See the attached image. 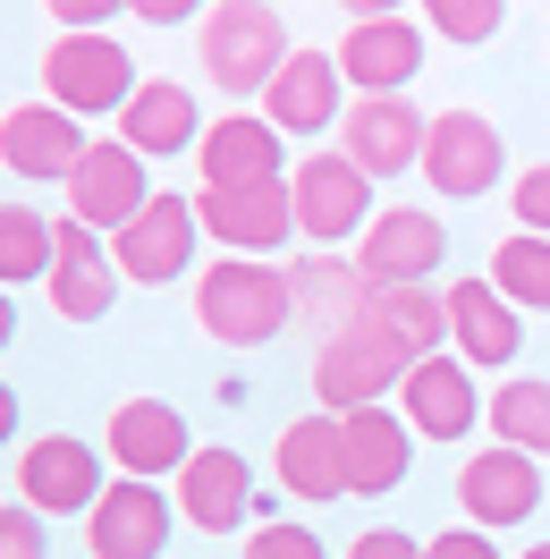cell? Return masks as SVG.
<instances>
[{
	"label": "cell",
	"mask_w": 550,
	"mask_h": 559,
	"mask_svg": "<svg viewBox=\"0 0 550 559\" xmlns=\"http://www.w3.org/2000/svg\"><path fill=\"white\" fill-rule=\"evenodd\" d=\"M195 322L220 348H272L297 322V280L272 254H220V263L195 272Z\"/></svg>",
	"instance_id": "cell-1"
},
{
	"label": "cell",
	"mask_w": 550,
	"mask_h": 559,
	"mask_svg": "<svg viewBox=\"0 0 550 559\" xmlns=\"http://www.w3.org/2000/svg\"><path fill=\"white\" fill-rule=\"evenodd\" d=\"M195 60H204V76L229 103H246V94L263 103V85L288 60V26H279L272 0H212L195 17Z\"/></svg>",
	"instance_id": "cell-2"
},
{
	"label": "cell",
	"mask_w": 550,
	"mask_h": 559,
	"mask_svg": "<svg viewBox=\"0 0 550 559\" xmlns=\"http://www.w3.org/2000/svg\"><path fill=\"white\" fill-rule=\"evenodd\" d=\"M136 85V51L119 35H51L43 51V103L76 110V119H119Z\"/></svg>",
	"instance_id": "cell-3"
},
{
	"label": "cell",
	"mask_w": 550,
	"mask_h": 559,
	"mask_svg": "<svg viewBox=\"0 0 550 559\" xmlns=\"http://www.w3.org/2000/svg\"><path fill=\"white\" fill-rule=\"evenodd\" d=\"M415 356L381 331L373 314L347 322V331H331L322 348H313V399L331 407V416H347V407H373V399H398V382H407Z\"/></svg>",
	"instance_id": "cell-4"
},
{
	"label": "cell",
	"mask_w": 550,
	"mask_h": 559,
	"mask_svg": "<svg viewBox=\"0 0 550 559\" xmlns=\"http://www.w3.org/2000/svg\"><path fill=\"white\" fill-rule=\"evenodd\" d=\"M415 170L432 178V195H449V204H475V195H491L500 187V170H509V144H500V128L482 119V110H432V128H423V162Z\"/></svg>",
	"instance_id": "cell-5"
},
{
	"label": "cell",
	"mask_w": 550,
	"mask_h": 559,
	"mask_svg": "<svg viewBox=\"0 0 550 559\" xmlns=\"http://www.w3.org/2000/svg\"><path fill=\"white\" fill-rule=\"evenodd\" d=\"M288 195H297V238H313V246H356L364 221H373V178L356 170L339 144L306 153L288 170Z\"/></svg>",
	"instance_id": "cell-6"
},
{
	"label": "cell",
	"mask_w": 550,
	"mask_h": 559,
	"mask_svg": "<svg viewBox=\"0 0 550 559\" xmlns=\"http://www.w3.org/2000/svg\"><path fill=\"white\" fill-rule=\"evenodd\" d=\"M195 238H204L195 195H153V204L110 238V263H119L128 288H170V280L195 272Z\"/></svg>",
	"instance_id": "cell-7"
},
{
	"label": "cell",
	"mask_w": 550,
	"mask_h": 559,
	"mask_svg": "<svg viewBox=\"0 0 550 559\" xmlns=\"http://www.w3.org/2000/svg\"><path fill=\"white\" fill-rule=\"evenodd\" d=\"M195 221L220 254H279L297 238V195L288 178H263V187H204L195 195Z\"/></svg>",
	"instance_id": "cell-8"
},
{
	"label": "cell",
	"mask_w": 550,
	"mask_h": 559,
	"mask_svg": "<svg viewBox=\"0 0 550 559\" xmlns=\"http://www.w3.org/2000/svg\"><path fill=\"white\" fill-rule=\"evenodd\" d=\"M170 525H178L170 491L119 475V484L85 509V559H162L170 551Z\"/></svg>",
	"instance_id": "cell-9"
},
{
	"label": "cell",
	"mask_w": 550,
	"mask_h": 559,
	"mask_svg": "<svg viewBox=\"0 0 550 559\" xmlns=\"http://www.w3.org/2000/svg\"><path fill=\"white\" fill-rule=\"evenodd\" d=\"M103 450L94 441H76V432H43L17 450V500L43 509V518H85L94 500H103Z\"/></svg>",
	"instance_id": "cell-10"
},
{
	"label": "cell",
	"mask_w": 550,
	"mask_h": 559,
	"mask_svg": "<svg viewBox=\"0 0 550 559\" xmlns=\"http://www.w3.org/2000/svg\"><path fill=\"white\" fill-rule=\"evenodd\" d=\"M85 119L60 103H17L0 110V170L26 178V187H69V170L85 162Z\"/></svg>",
	"instance_id": "cell-11"
},
{
	"label": "cell",
	"mask_w": 550,
	"mask_h": 559,
	"mask_svg": "<svg viewBox=\"0 0 550 559\" xmlns=\"http://www.w3.org/2000/svg\"><path fill=\"white\" fill-rule=\"evenodd\" d=\"M144 204H153L144 153H128L119 136H94V144H85V162L69 170V221H85V229L119 238V229H128Z\"/></svg>",
	"instance_id": "cell-12"
},
{
	"label": "cell",
	"mask_w": 550,
	"mask_h": 559,
	"mask_svg": "<svg viewBox=\"0 0 550 559\" xmlns=\"http://www.w3.org/2000/svg\"><path fill=\"white\" fill-rule=\"evenodd\" d=\"M263 119H272L279 136H331L347 119V76H339V51H313L297 43L279 76L263 85Z\"/></svg>",
	"instance_id": "cell-13"
},
{
	"label": "cell",
	"mask_w": 550,
	"mask_h": 559,
	"mask_svg": "<svg viewBox=\"0 0 550 559\" xmlns=\"http://www.w3.org/2000/svg\"><path fill=\"white\" fill-rule=\"evenodd\" d=\"M398 416L415 424V441H466L482 424V390H475V365L466 356H415L407 365V382H398Z\"/></svg>",
	"instance_id": "cell-14"
},
{
	"label": "cell",
	"mask_w": 550,
	"mask_h": 559,
	"mask_svg": "<svg viewBox=\"0 0 550 559\" xmlns=\"http://www.w3.org/2000/svg\"><path fill=\"white\" fill-rule=\"evenodd\" d=\"M103 457L119 475H136V484H162V475H178L195 457V432H187V416L170 399H119L103 424Z\"/></svg>",
	"instance_id": "cell-15"
},
{
	"label": "cell",
	"mask_w": 550,
	"mask_h": 559,
	"mask_svg": "<svg viewBox=\"0 0 550 559\" xmlns=\"http://www.w3.org/2000/svg\"><path fill=\"white\" fill-rule=\"evenodd\" d=\"M449 263V229L432 221L423 204H390L364 221V238H356V272L373 280V288H407V280H432Z\"/></svg>",
	"instance_id": "cell-16"
},
{
	"label": "cell",
	"mask_w": 550,
	"mask_h": 559,
	"mask_svg": "<svg viewBox=\"0 0 550 559\" xmlns=\"http://www.w3.org/2000/svg\"><path fill=\"white\" fill-rule=\"evenodd\" d=\"M457 509H466V525H482V534L525 525L534 509H542V457L509 450V441L475 450L466 466H457Z\"/></svg>",
	"instance_id": "cell-17"
},
{
	"label": "cell",
	"mask_w": 550,
	"mask_h": 559,
	"mask_svg": "<svg viewBox=\"0 0 550 559\" xmlns=\"http://www.w3.org/2000/svg\"><path fill=\"white\" fill-rule=\"evenodd\" d=\"M423 128H432V119H423L407 94H356L347 119H339V153L364 178H398V170L423 162Z\"/></svg>",
	"instance_id": "cell-18"
},
{
	"label": "cell",
	"mask_w": 550,
	"mask_h": 559,
	"mask_svg": "<svg viewBox=\"0 0 550 559\" xmlns=\"http://www.w3.org/2000/svg\"><path fill=\"white\" fill-rule=\"evenodd\" d=\"M43 288H51V306H60V322H103L110 306H119V263H110L103 229H85V221H60L51 229V272H43Z\"/></svg>",
	"instance_id": "cell-19"
},
{
	"label": "cell",
	"mask_w": 550,
	"mask_h": 559,
	"mask_svg": "<svg viewBox=\"0 0 550 559\" xmlns=\"http://www.w3.org/2000/svg\"><path fill=\"white\" fill-rule=\"evenodd\" d=\"M170 500H178V518L195 525V534H229V525H246V509L263 500L254 491V466H246L238 450H220V441H195V457L170 475Z\"/></svg>",
	"instance_id": "cell-20"
},
{
	"label": "cell",
	"mask_w": 550,
	"mask_h": 559,
	"mask_svg": "<svg viewBox=\"0 0 550 559\" xmlns=\"http://www.w3.org/2000/svg\"><path fill=\"white\" fill-rule=\"evenodd\" d=\"M339 432H347V500H381V491L407 484V466H415V424L398 416L390 399L347 407Z\"/></svg>",
	"instance_id": "cell-21"
},
{
	"label": "cell",
	"mask_w": 550,
	"mask_h": 559,
	"mask_svg": "<svg viewBox=\"0 0 550 559\" xmlns=\"http://www.w3.org/2000/svg\"><path fill=\"white\" fill-rule=\"evenodd\" d=\"M204 103H195V85H178V76H144L128 110H119V144L144 153V162H170V153H195L204 144Z\"/></svg>",
	"instance_id": "cell-22"
},
{
	"label": "cell",
	"mask_w": 550,
	"mask_h": 559,
	"mask_svg": "<svg viewBox=\"0 0 550 559\" xmlns=\"http://www.w3.org/2000/svg\"><path fill=\"white\" fill-rule=\"evenodd\" d=\"M415 69H423V26L415 17H347L339 76L356 94H407Z\"/></svg>",
	"instance_id": "cell-23"
},
{
	"label": "cell",
	"mask_w": 550,
	"mask_h": 559,
	"mask_svg": "<svg viewBox=\"0 0 550 559\" xmlns=\"http://www.w3.org/2000/svg\"><path fill=\"white\" fill-rule=\"evenodd\" d=\"M279 144L288 136H279L263 110H220L204 128V144H195V170H204V187H263V178H288Z\"/></svg>",
	"instance_id": "cell-24"
},
{
	"label": "cell",
	"mask_w": 550,
	"mask_h": 559,
	"mask_svg": "<svg viewBox=\"0 0 550 559\" xmlns=\"http://www.w3.org/2000/svg\"><path fill=\"white\" fill-rule=\"evenodd\" d=\"M272 475L279 491H297V500H347V432L331 407H313V416L279 424V450H272Z\"/></svg>",
	"instance_id": "cell-25"
},
{
	"label": "cell",
	"mask_w": 550,
	"mask_h": 559,
	"mask_svg": "<svg viewBox=\"0 0 550 559\" xmlns=\"http://www.w3.org/2000/svg\"><path fill=\"white\" fill-rule=\"evenodd\" d=\"M441 306H449V356H466V365H509V356H525V322H516V306L491 288V280H449L441 288Z\"/></svg>",
	"instance_id": "cell-26"
},
{
	"label": "cell",
	"mask_w": 550,
	"mask_h": 559,
	"mask_svg": "<svg viewBox=\"0 0 550 559\" xmlns=\"http://www.w3.org/2000/svg\"><path fill=\"white\" fill-rule=\"evenodd\" d=\"M288 280H297V314L322 322V340L373 314V280L356 272V254H339V246H313V254H306Z\"/></svg>",
	"instance_id": "cell-27"
},
{
	"label": "cell",
	"mask_w": 550,
	"mask_h": 559,
	"mask_svg": "<svg viewBox=\"0 0 550 559\" xmlns=\"http://www.w3.org/2000/svg\"><path fill=\"white\" fill-rule=\"evenodd\" d=\"M482 424H491V441H509L525 457H550V382L542 373H509L482 399Z\"/></svg>",
	"instance_id": "cell-28"
},
{
	"label": "cell",
	"mask_w": 550,
	"mask_h": 559,
	"mask_svg": "<svg viewBox=\"0 0 550 559\" xmlns=\"http://www.w3.org/2000/svg\"><path fill=\"white\" fill-rule=\"evenodd\" d=\"M373 322L398 340L407 356H441L449 348V306L432 280H407V288H373Z\"/></svg>",
	"instance_id": "cell-29"
},
{
	"label": "cell",
	"mask_w": 550,
	"mask_h": 559,
	"mask_svg": "<svg viewBox=\"0 0 550 559\" xmlns=\"http://www.w3.org/2000/svg\"><path fill=\"white\" fill-rule=\"evenodd\" d=\"M491 288L509 297L516 314H550V238L542 229H509V238L491 246Z\"/></svg>",
	"instance_id": "cell-30"
},
{
	"label": "cell",
	"mask_w": 550,
	"mask_h": 559,
	"mask_svg": "<svg viewBox=\"0 0 550 559\" xmlns=\"http://www.w3.org/2000/svg\"><path fill=\"white\" fill-rule=\"evenodd\" d=\"M51 212L35 204H0V288H26V280L51 272Z\"/></svg>",
	"instance_id": "cell-31"
},
{
	"label": "cell",
	"mask_w": 550,
	"mask_h": 559,
	"mask_svg": "<svg viewBox=\"0 0 550 559\" xmlns=\"http://www.w3.org/2000/svg\"><path fill=\"white\" fill-rule=\"evenodd\" d=\"M415 9L432 17V35H441V43H491V35H500V17H509L500 0H415Z\"/></svg>",
	"instance_id": "cell-32"
},
{
	"label": "cell",
	"mask_w": 550,
	"mask_h": 559,
	"mask_svg": "<svg viewBox=\"0 0 550 559\" xmlns=\"http://www.w3.org/2000/svg\"><path fill=\"white\" fill-rule=\"evenodd\" d=\"M43 509H26V500H0V559H51V534H43Z\"/></svg>",
	"instance_id": "cell-33"
},
{
	"label": "cell",
	"mask_w": 550,
	"mask_h": 559,
	"mask_svg": "<svg viewBox=\"0 0 550 559\" xmlns=\"http://www.w3.org/2000/svg\"><path fill=\"white\" fill-rule=\"evenodd\" d=\"M246 559H331L322 551V534H313V525H254V534H246Z\"/></svg>",
	"instance_id": "cell-34"
},
{
	"label": "cell",
	"mask_w": 550,
	"mask_h": 559,
	"mask_svg": "<svg viewBox=\"0 0 550 559\" xmlns=\"http://www.w3.org/2000/svg\"><path fill=\"white\" fill-rule=\"evenodd\" d=\"M509 212H516V229H542V238H550V162L516 170V187H509Z\"/></svg>",
	"instance_id": "cell-35"
},
{
	"label": "cell",
	"mask_w": 550,
	"mask_h": 559,
	"mask_svg": "<svg viewBox=\"0 0 550 559\" xmlns=\"http://www.w3.org/2000/svg\"><path fill=\"white\" fill-rule=\"evenodd\" d=\"M60 17V35H103V17H128V0H43Z\"/></svg>",
	"instance_id": "cell-36"
},
{
	"label": "cell",
	"mask_w": 550,
	"mask_h": 559,
	"mask_svg": "<svg viewBox=\"0 0 550 559\" xmlns=\"http://www.w3.org/2000/svg\"><path fill=\"white\" fill-rule=\"evenodd\" d=\"M423 559H500V543H491L482 525H449V534L423 543Z\"/></svg>",
	"instance_id": "cell-37"
},
{
	"label": "cell",
	"mask_w": 550,
	"mask_h": 559,
	"mask_svg": "<svg viewBox=\"0 0 550 559\" xmlns=\"http://www.w3.org/2000/svg\"><path fill=\"white\" fill-rule=\"evenodd\" d=\"M347 559H423V543L398 534V525H373V534H356V543H347Z\"/></svg>",
	"instance_id": "cell-38"
},
{
	"label": "cell",
	"mask_w": 550,
	"mask_h": 559,
	"mask_svg": "<svg viewBox=\"0 0 550 559\" xmlns=\"http://www.w3.org/2000/svg\"><path fill=\"white\" fill-rule=\"evenodd\" d=\"M212 0H128V17H144V26H187V17H204Z\"/></svg>",
	"instance_id": "cell-39"
},
{
	"label": "cell",
	"mask_w": 550,
	"mask_h": 559,
	"mask_svg": "<svg viewBox=\"0 0 550 559\" xmlns=\"http://www.w3.org/2000/svg\"><path fill=\"white\" fill-rule=\"evenodd\" d=\"M9 441H17V390L0 382V450H9Z\"/></svg>",
	"instance_id": "cell-40"
},
{
	"label": "cell",
	"mask_w": 550,
	"mask_h": 559,
	"mask_svg": "<svg viewBox=\"0 0 550 559\" xmlns=\"http://www.w3.org/2000/svg\"><path fill=\"white\" fill-rule=\"evenodd\" d=\"M347 17H398V9H407V0H339Z\"/></svg>",
	"instance_id": "cell-41"
},
{
	"label": "cell",
	"mask_w": 550,
	"mask_h": 559,
	"mask_svg": "<svg viewBox=\"0 0 550 559\" xmlns=\"http://www.w3.org/2000/svg\"><path fill=\"white\" fill-rule=\"evenodd\" d=\"M9 340H17V306H9V288H0V356H9Z\"/></svg>",
	"instance_id": "cell-42"
},
{
	"label": "cell",
	"mask_w": 550,
	"mask_h": 559,
	"mask_svg": "<svg viewBox=\"0 0 550 559\" xmlns=\"http://www.w3.org/2000/svg\"><path fill=\"white\" fill-rule=\"evenodd\" d=\"M516 559H550V543H534V551H516Z\"/></svg>",
	"instance_id": "cell-43"
}]
</instances>
